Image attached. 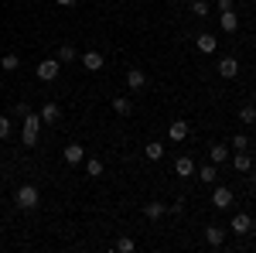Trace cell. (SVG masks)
<instances>
[{"label":"cell","mask_w":256,"mask_h":253,"mask_svg":"<svg viewBox=\"0 0 256 253\" xmlns=\"http://www.w3.org/2000/svg\"><path fill=\"white\" fill-rule=\"evenodd\" d=\"M232 147H236V151H246V147H250V140H246L242 134H236V137H232Z\"/></svg>","instance_id":"29"},{"label":"cell","mask_w":256,"mask_h":253,"mask_svg":"<svg viewBox=\"0 0 256 253\" xmlns=\"http://www.w3.org/2000/svg\"><path fill=\"white\" fill-rule=\"evenodd\" d=\"M174 171H178V175H181V178H192V175H195V171H198V168H195V161H192V157H188V154H181V157H178V161H174Z\"/></svg>","instance_id":"8"},{"label":"cell","mask_w":256,"mask_h":253,"mask_svg":"<svg viewBox=\"0 0 256 253\" xmlns=\"http://www.w3.org/2000/svg\"><path fill=\"white\" fill-rule=\"evenodd\" d=\"M86 175L99 178V175H102V161H96V157H92V161H86Z\"/></svg>","instance_id":"25"},{"label":"cell","mask_w":256,"mask_h":253,"mask_svg":"<svg viewBox=\"0 0 256 253\" xmlns=\"http://www.w3.org/2000/svg\"><path fill=\"white\" fill-rule=\"evenodd\" d=\"M14 202H18V209L31 212V209H38V205H41V192L34 188V185H20V188H18V198H14Z\"/></svg>","instance_id":"2"},{"label":"cell","mask_w":256,"mask_h":253,"mask_svg":"<svg viewBox=\"0 0 256 253\" xmlns=\"http://www.w3.org/2000/svg\"><path fill=\"white\" fill-rule=\"evenodd\" d=\"M113 250H116V253H134V250H137V243L123 236V239H116V243H113Z\"/></svg>","instance_id":"23"},{"label":"cell","mask_w":256,"mask_h":253,"mask_svg":"<svg viewBox=\"0 0 256 253\" xmlns=\"http://www.w3.org/2000/svg\"><path fill=\"white\" fill-rule=\"evenodd\" d=\"M212 205H216L218 212L229 209V205H232V188H229V185H216V192H212Z\"/></svg>","instance_id":"5"},{"label":"cell","mask_w":256,"mask_h":253,"mask_svg":"<svg viewBox=\"0 0 256 253\" xmlns=\"http://www.w3.org/2000/svg\"><path fill=\"white\" fill-rule=\"evenodd\" d=\"M205 243H208V246H222V243H226V229H218V226H205Z\"/></svg>","instance_id":"12"},{"label":"cell","mask_w":256,"mask_h":253,"mask_svg":"<svg viewBox=\"0 0 256 253\" xmlns=\"http://www.w3.org/2000/svg\"><path fill=\"white\" fill-rule=\"evenodd\" d=\"M232 168H236V171H242V175H250V171H253V157H250V151H236Z\"/></svg>","instance_id":"9"},{"label":"cell","mask_w":256,"mask_h":253,"mask_svg":"<svg viewBox=\"0 0 256 253\" xmlns=\"http://www.w3.org/2000/svg\"><path fill=\"white\" fill-rule=\"evenodd\" d=\"M58 72H62V62L58 59L38 62V79H41V82H55V79H58Z\"/></svg>","instance_id":"4"},{"label":"cell","mask_w":256,"mask_h":253,"mask_svg":"<svg viewBox=\"0 0 256 253\" xmlns=\"http://www.w3.org/2000/svg\"><path fill=\"white\" fill-rule=\"evenodd\" d=\"M168 137H171V140H184V137H188V123H184V120H174L171 130H168Z\"/></svg>","instance_id":"18"},{"label":"cell","mask_w":256,"mask_h":253,"mask_svg":"<svg viewBox=\"0 0 256 253\" xmlns=\"http://www.w3.org/2000/svg\"><path fill=\"white\" fill-rule=\"evenodd\" d=\"M7 137H10V120L0 117V140H7Z\"/></svg>","instance_id":"28"},{"label":"cell","mask_w":256,"mask_h":253,"mask_svg":"<svg viewBox=\"0 0 256 253\" xmlns=\"http://www.w3.org/2000/svg\"><path fill=\"white\" fill-rule=\"evenodd\" d=\"M218 76H222V79H236V76H239V62L232 59V55L218 59Z\"/></svg>","instance_id":"6"},{"label":"cell","mask_w":256,"mask_h":253,"mask_svg":"<svg viewBox=\"0 0 256 253\" xmlns=\"http://www.w3.org/2000/svg\"><path fill=\"white\" fill-rule=\"evenodd\" d=\"M126 86H130L134 93H140V89L147 86V72H144V69H130V72H126Z\"/></svg>","instance_id":"7"},{"label":"cell","mask_w":256,"mask_h":253,"mask_svg":"<svg viewBox=\"0 0 256 253\" xmlns=\"http://www.w3.org/2000/svg\"><path fill=\"white\" fill-rule=\"evenodd\" d=\"M229 229H232L236 236H250V233L256 229V222H253V215H250V212H236V215H232V226H229Z\"/></svg>","instance_id":"3"},{"label":"cell","mask_w":256,"mask_h":253,"mask_svg":"<svg viewBox=\"0 0 256 253\" xmlns=\"http://www.w3.org/2000/svg\"><path fill=\"white\" fill-rule=\"evenodd\" d=\"M38 130H41V113H24V130H20V140H24V147H34L38 144Z\"/></svg>","instance_id":"1"},{"label":"cell","mask_w":256,"mask_h":253,"mask_svg":"<svg viewBox=\"0 0 256 253\" xmlns=\"http://www.w3.org/2000/svg\"><path fill=\"white\" fill-rule=\"evenodd\" d=\"M250 181H253V188H256V175H250Z\"/></svg>","instance_id":"32"},{"label":"cell","mask_w":256,"mask_h":253,"mask_svg":"<svg viewBox=\"0 0 256 253\" xmlns=\"http://www.w3.org/2000/svg\"><path fill=\"white\" fill-rule=\"evenodd\" d=\"M195 175H198V181H205V185H216L218 181V168L216 164H205V168H198Z\"/></svg>","instance_id":"15"},{"label":"cell","mask_w":256,"mask_h":253,"mask_svg":"<svg viewBox=\"0 0 256 253\" xmlns=\"http://www.w3.org/2000/svg\"><path fill=\"white\" fill-rule=\"evenodd\" d=\"M76 59V48H72V45H62L58 48V62H72Z\"/></svg>","instance_id":"27"},{"label":"cell","mask_w":256,"mask_h":253,"mask_svg":"<svg viewBox=\"0 0 256 253\" xmlns=\"http://www.w3.org/2000/svg\"><path fill=\"white\" fill-rule=\"evenodd\" d=\"M208 157H212V164H222V161L229 157V147H222V144H216V147L208 151Z\"/></svg>","instance_id":"22"},{"label":"cell","mask_w":256,"mask_h":253,"mask_svg":"<svg viewBox=\"0 0 256 253\" xmlns=\"http://www.w3.org/2000/svg\"><path fill=\"white\" fill-rule=\"evenodd\" d=\"M113 113H120V117H130V113H134V103H130L126 96H116V99H113Z\"/></svg>","instance_id":"16"},{"label":"cell","mask_w":256,"mask_h":253,"mask_svg":"<svg viewBox=\"0 0 256 253\" xmlns=\"http://www.w3.org/2000/svg\"><path fill=\"white\" fill-rule=\"evenodd\" d=\"M218 11H232V0H218Z\"/></svg>","instance_id":"30"},{"label":"cell","mask_w":256,"mask_h":253,"mask_svg":"<svg viewBox=\"0 0 256 253\" xmlns=\"http://www.w3.org/2000/svg\"><path fill=\"white\" fill-rule=\"evenodd\" d=\"M144 212H147V219H160V215L168 212V205H164V202H147Z\"/></svg>","instance_id":"19"},{"label":"cell","mask_w":256,"mask_h":253,"mask_svg":"<svg viewBox=\"0 0 256 253\" xmlns=\"http://www.w3.org/2000/svg\"><path fill=\"white\" fill-rule=\"evenodd\" d=\"M55 4H62V7H76V0H55Z\"/></svg>","instance_id":"31"},{"label":"cell","mask_w":256,"mask_h":253,"mask_svg":"<svg viewBox=\"0 0 256 253\" xmlns=\"http://www.w3.org/2000/svg\"><path fill=\"white\" fill-rule=\"evenodd\" d=\"M195 45H198V52H205V55H212V52L218 48V38H216V35H208V31H205V35H198V38H195Z\"/></svg>","instance_id":"10"},{"label":"cell","mask_w":256,"mask_h":253,"mask_svg":"<svg viewBox=\"0 0 256 253\" xmlns=\"http://www.w3.org/2000/svg\"><path fill=\"white\" fill-rule=\"evenodd\" d=\"M144 151H147V157H150V161H160V157H164V144H160V140H150Z\"/></svg>","instance_id":"20"},{"label":"cell","mask_w":256,"mask_h":253,"mask_svg":"<svg viewBox=\"0 0 256 253\" xmlns=\"http://www.w3.org/2000/svg\"><path fill=\"white\" fill-rule=\"evenodd\" d=\"M58 120H62V110L55 103H44L41 106V123H58Z\"/></svg>","instance_id":"14"},{"label":"cell","mask_w":256,"mask_h":253,"mask_svg":"<svg viewBox=\"0 0 256 253\" xmlns=\"http://www.w3.org/2000/svg\"><path fill=\"white\" fill-rule=\"evenodd\" d=\"M192 14H195V18H208L212 11H208V4H205V0H192Z\"/></svg>","instance_id":"24"},{"label":"cell","mask_w":256,"mask_h":253,"mask_svg":"<svg viewBox=\"0 0 256 253\" xmlns=\"http://www.w3.org/2000/svg\"><path fill=\"white\" fill-rule=\"evenodd\" d=\"M65 164H82V144H68L65 147Z\"/></svg>","instance_id":"17"},{"label":"cell","mask_w":256,"mask_h":253,"mask_svg":"<svg viewBox=\"0 0 256 253\" xmlns=\"http://www.w3.org/2000/svg\"><path fill=\"white\" fill-rule=\"evenodd\" d=\"M239 120H242V123H256V106H242V110H239Z\"/></svg>","instance_id":"26"},{"label":"cell","mask_w":256,"mask_h":253,"mask_svg":"<svg viewBox=\"0 0 256 253\" xmlns=\"http://www.w3.org/2000/svg\"><path fill=\"white\" fill-rule=\"evenodd\" d=\"M218 24H222V31H236L239 28L236 11H218Z\"/></svg>","instance_id":"13"},{"label":"cell","mask_w":256,"mask_h":253,"mask_svg":"<svg viewBox=\"0 0 256 253\" xmlns=\"http://www.w3.org/2000/svg\"><path fill=\"white\" fill-rule=\"evenodd\" d=\"M0 69H4V72H18L20 59H18V55H4V59H0Z\"/></svg>","instance_id":"21"},{"label":"cell","mask_w":256,"mask_h":253,"mask_svg":"<svg viewBox=\"0 0 256 253\" xmlns=\"http://www.w3.org/2000/svg\"><path fill=\"white\" fill-rule=\"evenodd\" d=\"M102 65H106V62H102L99 52H86V55H82V69H89V72H99Z\"/></svg>","instance_id":"11"}]
</instances>
